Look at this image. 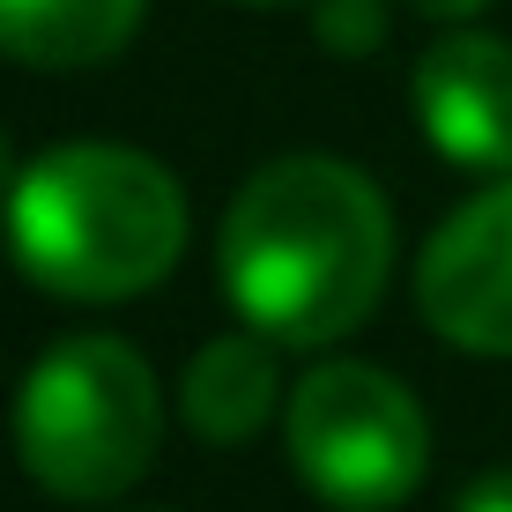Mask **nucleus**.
<instances>
[{"mask_svg":"<svg viewBox=\"0 0 512 512\" xmlns=\"http://www.w3.org/2000/svg\"><path fill=\"white\" fill-rule=\"evenodd\" d=\"M290 461L312 498L342 512H386L416 498L431 468V423L379 364H320L290 394Z\"/></svg>","mask_w":512,"mask_h":512,"instance_id":"nucleus-4","label":"nucleus"},{"mask_svg":"<svg viewBox=\"0 0 512 512\" xmlns=\"http://www.w3.org/2000/svg\"><path fill=\"white\" fill-rule=\"evenodd\" d=\"M8 253L30 282L82 305L156 290L186 253V193L156 156L67 141L8 186Z\"/></svg>","mask_w":512,"mask_h":512,"instance_id":"nucleus-2","label":"nucleus"},{"mask_svg":"<svg viewBox=\"0 0 512 512\" xmlns=\"http://www.w3.org/2000/svg\"><path fill=\"white\" fill-rule=\"evenodd\" d=\"M423 320L468 357H512V171L453 208L416 260Z\"/></svg>","mask_w":512,"mask_h":512,"instance_id":"nucleus-5","label":"nucleus"},{"mask_svg":"<svg viewBox=\"0 0 512 512\" xmlns=\"http://www.w3.org/2000/svg\"><path fill=\"white\" fill-rule=\"evenodd\" d=\"M312 30H320L327 52L364 60V52L386 45V0H312Z\"/></svg>","mask_w":512,"mask_h":512,"instance_id":"nucleus-9","label":"nucleus"},{"mask_svg":"<svg viewBox=\"0 0 512 512\" xmlns=\"http://www.w3.org/2000/svg\"><path fill=\"white\" fill-rule=\"evenodd\" d=\"M275 394H282V379H275V357H268V334L245 327V334H216L208 349H193L179 409L208 446H245L275 416Z\"/></svg>","mask_w":512,"mask_h":512,"instance_id":"nucleus-7","label":"nucleus"},{"mask_svg":"<svg viewBox=\"0 0 512 512\" xmlns=\"http://www.w3.org/2000/svg\"><path fill=\"white\" fill-rule=\"evenodd\" d=\"M141 0H0V52L23 67H90L134 38Z\"/></svg>","mask_w":512,"mask_h":512,"instance_id":"nucleus-8","label":"nucleus"},{"mask_svg":"<svg viewBox=\"0 0 512 512\" xmlns=\"http://www.w3.org/2000/svg\"><path fill=\"white\" fill-rule=\"evenodd\" d=\"M394 260V216L357 164L282 156L238 186L216 268L245 327L282 349L342 342L372 320Z\"/></svg>","mask_w":512,"mask_h":512,"instance_id":"nucleus-1","label":"nucleus"},{"mask_svg":"<svg viewBox=\"0 0 512 512\" xmlns=\"http://www.w3.org/2000/svg\"><path fill=\"white\" fill-rule=\"evenodd\" d=\"M453 512H512V468L475 475V483L461 490V505H453Z\"/></svg>","mask_w":512,"mask_h":512,"instance_id":"nucleus-10","label":"nucleus"},{"mask_svg":"<svg viewBox=\"0 0 512 512\" xmlns=\"http://www.w3.org/2000/svg\"><path fill=\"white\" fill-rule=\"evenodd\" d=\"M416 119L431 149L461 171H512V45L453 30L416 60Z\"/></svg>","mask_w":512,"mask_h":512,"instance_id":"nucleus-6","label":"nucleus"},{"mask_svg":"<svg viewBox=\"0 0 512 512\" xmlns=\"http://www.w3.org/2000/svg\"><path fill=\"white\" fill-rule=\"evenodd\" d=\"M164 394L134 342L119 334H67L30 364L15 394V461L52 498H119L156 461Z\"/></svg>","mask_w":512,"mask_h":512,"instance_id":"nucleus-3","label":"nucleus"},{"mask_svg":"<svg viewBox=\"0 0 512 512\" xmlns=\"http://www.w3.org/2000/svg\"><path fill=\"white\" fill-rule=\"evenodd\" d=\"M416 15H431V23H461V15H483L490 0H409Z\"/></svg>","mask_w":512,"mask_h":512,"instance_id":"nucleus-11","label":"nucleus"},{"mask_svg":"<svg viewBox=\"0 0 512 512\" xmlns=\"http://www.w3.org/2000/svg\"><path fill=\"white\" fill-rule=\"evenodd\" d=\"M15 179H23V171H15V149H8V134H0V193H8Z\"/></svg>","mask_w":512,"mask_h":512,"instance_id":"nucleus-12","label":"nucleus"}]
</instances>
